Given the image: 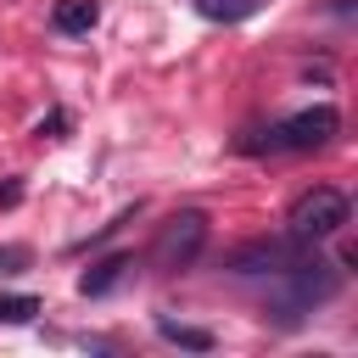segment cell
I'll return each instance as SVG.
<instances>
[{
  "instance_id": "obj_6",
  "label": "cell",
  "mask_w": 358,
  "mask_h": 358,
  "mask_svg": "<svg viewBox=\"0 0 358 358\" xmlns=\"http://www.w3.org/2000/svg\"><path fill=\"white\" fill-rule=\"evenodd\" d=\"M129 268H134V257H129V252H112V257H101L95 268H84V274H78V291H84V296H106Z\"/></svg>"
},
{
  "instance_id": "obj_4",
  "label": "cell",
  "mask_w": 358,
  "mask_h": 358,
  "mask_svg": "<svg viewBox=\"0 0 358 358\" xmlns=\"http://www.w3.org/2000/svg\"><path fill=\"white\" fill-rule=\"evenodd\" d=\"M201 246H207V213H201V207H185V213H173V218L157 229L151 263H157L162 274H173V268H190V263L201 257Z\"/></svg>"
},
{
  "instance_id": "obj_7",
  "label": "cell",
  "mask_w": 358,
  "mask_h": 358,
  "mask_svg": "<svg viewBox=\"0 0 358 358\" xmlns=\"http://www.w3.org/2000/svg\"><path fill=\"white\" fill-rule=\"evenodd\" d=\"M95 22H101V6H95V0H62V6L50 11V28H56V34H73V39L90 34Z\"/></svg>"
},
{
  "instance_id": "obj_8",
  "label": "cell",
  "mask_w": 358,
  "mask_h": 358,
  "mask_svg": "<svg viewBox=\"0 0 358 358\" xmlns=\"http://www.w3.org/2000/svg\"><path fill=\"white\" fill-rule=\"evenodd\" d=\"M157 336H162V341H173V347H190V352H207V347H213V336H207V330L179 324V319H168V313L157 319Z\"/></svg>"
},
{
  "instance_id": "obj_3",
  "label": "cell",
  "mask_w": 358,
  "mask_h": 358,
  "mask_svg": "<svg viewBox=\"0 0 358 358\" xmlns=\"http://www.w3.org/2000/svg\"><path fill=\"white\" fill-rule=\"evenodd\" d=\"M341 129V112L336 106H308L285 123H274L263 140H246V151H313V145H330Z\"/></svg>"
},
{
  "instance_id": "obj_9",
  "label": "cell",
  "mask_w": 358,
  "mask_h": 358,
  "mask_svg": "<svg viewBox=\"0 0 358 358\" xmlns=\"http://www.w3.org/2000/svg\"><path fill=\"white\" fill-rule=\"evenodd\" d=\"M190 6H196L207 22H246L263 0H190Z\"/></svg>"
},
{
  "instance_id": "obj_5",
  "label": "cell",
  "mask_w": 358,
  "mask_h": 358,
  "mask_svg": "<svg viewBox=\"0 0 358 358\" xmlns=\"http://www.w3.org/2000/svg\"><path fill=\"white\" fill-rule=\"evenodd\" d=\"M302 252H308V246L291 241V235H274V241L263 235V241H246V246L229 252V274H268V280H274V274H285Z\"/></svg>"
},
{
  "instance_id": "obj_2",
  "label": "cell",
  "mask_w": 358,
  "mask_h": 358,
  "mask_svg": "<svg viewBox=\"0 0 358 358\" xmlns=\"http://www.w3.org/2000/svg\"><path fill=\"white\" fill-rule=\"evenodd\" d=\"M347 218H352L347 196H341L336 185H313V190H302V196L291 201V213H285V235L302 241V246H319V241L341 235Z\"/></svg>"
},
{
  "instance_id": "obj_11",
  "label": "cell",
  "mask_w": 358,
  "mask_h": 358,
  "mask_svg": "<svg viewBox=\"0 0 358 358\" xmlns=\"http://www.w3.org/2000/svg\"><path fill=\"white\" fill-rule=\"evenodd\" d=\"M28 263V246H0V274L6 268H22Z\"/></svg>"
},
{
  "instance_id": "obj_1",
  "label": "cell",
  "mask_w": 358,
  "mask_h": 358,
  "mask_svg": "<svg viewBox=\"0 0 358 358\" xmlns=\"http://www.w3.org/2000/svg\"><path fill=\"white\" fill-rule=\"evenodd\" d=\"M341 291V268L330 263V257H313V246L285 268V274H274V296H268V319L274 324H302L313 308H324L330 296Z\"/></svg>"
},
{
  "instance_id": "obj_10",
  "label": "cell",
  "mask_w": 358,
  "mask_h": 358,
  "mask_svg": "<svg viewBox=\"0 0 358 358\" xmlns=\"http://www.w3.org/2000/svg\"><path fill=\"white\" fill-rule=\"evenodd\" d=\"M39 319V296H0V324H34Z\"/></svg>"
}]
</instances>
